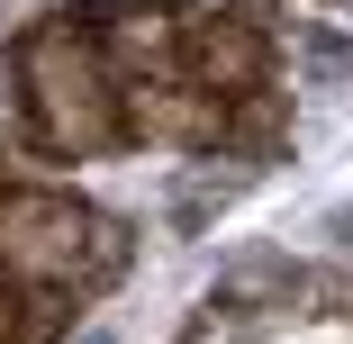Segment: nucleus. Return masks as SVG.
Returning <instances> with one entry per match:
<instances>
[{
    "label": "nucleus",
    "instance_id": "1",
    "mask_svg": "<svg viewBox=\"0 0 353 344\" xmlns=\"http://www.w3.org/2000/svg\"><path fill=\"white\" fill-rule=\"evenodd\" d=\"M127 91L109 82V63H100V37L91 28H37L19 45V118L46 154H91L109 145V136H127Z\"/></svg>",
    "mask_w": 353,
    "mask_h": 344
},
{
    "label": "nucleus",
    "instance_id": "2",
    "mask_svg": "<svg viewBox=\"0 0 353 344\" xmlns=\"http://www.w3.org/2000/svg\"><path fill=\"white\" fill-rule=\"evenodd\" d=\"M118 227L63 190H0V272L46 290H100L118 272Z\"/></svg>",
    "mask_w": 353,
    "mask_h": 344
},
{
    "label": "nucleus",
    "instance_id": "4",
    "mask_svg": "<svg viewBox=\"0 0 353 344\" xmlns=\"http://www.w3.org/2000/svg\"><path fill=\"white\" fill-rule=\"evenodd\" d=\"M0 344H28V317H19V299L0 290Z\"/></svg>",
    "mask_w": 353,
    "mask_h": 344
},
{
    "label": "nucleus",
    "instance_id": "3",
    "mask_svg": "<svg viewBox=\"0 0 353 344\" xmlns=\"http://www.w3.org/2000/svg\"><path fill=\"white\" fill-rule=\"evenodd\" d=\"M272 308H290V263H281V254H254V263H236L227 281L199 299V335L190 344H208V335L227 344L236 326H263Z\"/></svg>",
    "mask_w": 353,
    "mask_h": 344
}]
</instances>
